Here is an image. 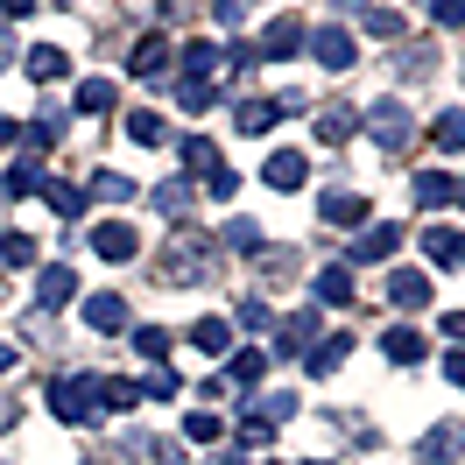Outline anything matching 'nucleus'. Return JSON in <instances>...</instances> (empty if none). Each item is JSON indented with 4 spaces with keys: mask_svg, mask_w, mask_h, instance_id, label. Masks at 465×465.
Wrapping results in <instances>:
<instances>
[{
    "mask_svg": "<svg viewBox=\"0 0 465 465\" xmlns=\"http://www.w3.org/2000/svg\"><path fill=\"white\" fill-rule=\"evenodd\" d=\"M50 409H57L64 423H92V416H99V381H92V374L50 381Z\"/></svg>",
    "mask_w": 465,
    "mask_h": 465,
    "instance_id": "1",
    "label": "nucleus"
},
{
    "mask_svg": "<svg viewBox=\"0 0 465 465\" xmlns=\"http://www.w3.org/2000/svg\"><path fill=\"white\" fill-rule=\"evenodd\" d=\"M71 296H78V268H71V262L43 268V282H35V311H29V318H50V311H64Z\"/></svg>",
    "mask_w": 465,
    "mask_h": 465,
    "instance_id": "2",
    "label": "nucleus"
},
{
    "mask_svg": "<svg viewBox=\"0 0 465 465\" xmlns=\"http://www.w3.org/2000/svg\"><path fill=\"white\" fill-rule=\"evenodd\" d=\"M92 254H99V262H134V254H142V232L106 219V226H92Z\"/></svg>",
    "mask_w": 465,
    "mask_h": 465,
    "instance_id": "3",
    "label": "nucleus"
},
{
    "mask_svg": "<svg viewBox=\"0 0 465 465\" xmlns=\"http://www.w3.org/2000/svg\"><path fill=\"white\" fill-rule=\"evenodd\" d=\"M367 134H374L381 148H402V142H409V114L395 106V99H381L374 114H367Z\"/></svg>",
    "mask_w": 465,
    "mask_h": 465,
    "instance_id": "4",
    "label": "nucleus"
},
{
    "mask_svg": "<svg viewBox=\"0 0 465 465\" xmlns=\"http://www.w3.org/2000/svg\"><path fill=\"white\" fill-rule=\"evenodd\" d=\"M459 451H465V423H437V437L416 444V459H423V465H451Z\"/></svg>",
    "mask_w": 465,
    "mask_h": 465,
    "instance_id": "5",
    "label": "nucleus"
},
{
    "mask_svg": "<svg viewBox=\"0 0 465 465\" xmlns=\"http://www.w3.org/2000/svg\"><path fill=\"white\" fill-rule=\"evenodd\" d=\"M311 50H318L324 71H352V57H360V43H352L346 29H318V43H311Z\"/></svg>",
    "mask_w": 465,
    "mask_h": 465,
    "instance_id": "6",
    "label": "nucleus"
},
{
    "mask_svg": "<svg viewBox=\"0 0 465 465\" xmlns=\"http://www.w3.org/2000/svg\"><path fill=\"white\" fill-rule=\"evenodd\" d=\"M268 191H296L303 176H311V155H296V148H282V155H268Z\"/></svg>",
    "mask_w": 465,
    "mask_h": 465,
    "instance_id": "7",
    "label": "nucleus"
},
{
    "mask_svg": "<svg viewBox=\"0 0 465 465\" xmlns=\"http://www.w3.org/2000/svg\"><path fill=\"white\" fill-rule=\"evenodd\" d=\"M395 247H402V232H395V226H367L360 240H352V262H388Z\"/></svg>",
    "mask_w": 465,
    "mask_h": 465,
    "instance_id": "8",
    "label": "nucleus"
},
{
    "mask_svg": "<svg viewBox=\"0 0 465 465\" xmlns=\"http://www.w3.org/2000/svg\"><path fill=\"white\" fill-rule=\"evenodd\" d=\"M303 22H275V29L262 35V43H254V50H262V57H296V50H303Z\"/></svg>",
    "mask_w": 465,
    "mask_h": 465,
    "instance_id": "9",
    "label": "nucleus"
},
{
    "mask_svg": "<svg viewBox=\"0 0 465 465\" xmlns=\"http://www.w3.org/2000/svg\"><path fill=\"white\" fill-rule=\"evenodd\" d=\"M381 352H388V360H402V367H409V360H423L430 346H423V331H416V324H395V331L381 339Z\"/></svg>",
    "mask_w": 465,
    "mask_h": 465,
    "instance_id": "10",
    "label": "nucleus"
},
{
    "mask_svg": "<svg viewBox=\"0 0 465 465\" xmlns=\"http://www.w3.org/2000/svg\"><path fill=\"white\" fill-rule=\"evenodd\" d=\"M318 212L331 219V226H360V219H367V198H352V191H331V198H318Z\"/></svg>",
    "mask_w": 465,
    "mask_h": 465,
    "instance_id": "11",
    "label": "nucleus"
},
{
    "mask_svg": "<svg viewBox=\"0 0 465 465\" xmlns=\"http://www.w3.org/2000/svg\"><path fill=\"white\" fill-rule=\"evenodd\" d=\"M85 324H92V331H127V303H120V296H92Z\"/></svg>",
    "mask_w": 465,
    "mask_h": 465,
    "instance_id": "12",
    "label": "nucleus"
},
{
    "mask_svg": "<svg viewBox=\"0 0 465 465\" xmlns=\"http://www.w3.org/2000/svg\"><path fill=\"white\" fill-rule=\"evenodd\" d=\"M191 346L212 352V360H226V352H232V331H226L219 318H198V324H191Z\"/></svg>",
    "mask_w": 465,
    "mask_h": 465,
    "instance_id": "13",
    "label": "nucleus"
},
{
    "mask_svg": "<svg viewBox=\"0 0 465 465\" xmlns=\"http://www.w3.org/2000/svg\"><path fill=\"white\" fill-rule=\"evenodd\" d=\"M388 296H395V303H409V311H416V303H430V275H416V268H402V275L388 282Z\"/></svg>",
    "mask_w": 465,
    "mask_h": 465,
    "instance_id": "14",
    "label": "nucleus"
},
{
    "mask_svg": "<svg viewBox=\"0 0 465 465\" xmlns=\"http://www.w3.org/2000/svg\"><path fill=\"white\" fill-rule=\"evenodd\" d=\"M262 374H268V352H232V360H226V381H232V388H254Z\"/></svg>",
    "mask_w": 465,
    "mask_h": 465,
    "instance_id": "15",
    "label": "nucleus"
},
{
    "mask_svg": "<svg viewBox=\"0 0 465 465\" xmlns=\"http://www.w3.org/2000/svg\"><path fill=\"white\" fill-rule=\"evenodd\" d=\"M311 296H318V303H346V296H352V275H346V268H318Z\"/></svg>",
    "mask_w": 465,
    "mask_h": 465,
    "instance_id": "16",
    "label": "nucleus"
},
{
    "mask_svg": "<svg viewBox=\"0 0 465 465\" xmlns=\"http://www.w3.org/2000/svg\"><path fill=\"white\" fill-rule=\"evenodd\" d=\"M275 99H247V106H240V134H268V127H275Z\"/></svg>",
    "mask_w": 465,
    "mask_h": 465,
    "instance_id": "17",
    "label": "nucleus"
},
{
    "mask_svg": "<svg viewBox=\"0 0 465 465\" xmlns=\"http://www.w3.org/2000/svg\"><path fill=\"white\" fill-rule=\"evenodd\" d=\"M85 198H106V204H127V198H134V183H127V176H114V170H99V176H92V183H85Z\"/></svg>",
    "mask_w": 465,
    "mask_h": 465,
    "instance_id": "18",
    "label": "nucleus"
},
{
    "mask_svg": "<svg viewBox=\"0 0 465 465\" xmlns=\"http://www.w3.org/2000/svg\"><path fill=\"white\" fill-rule=\"evenodd\" d=\"M127 134H134L142 148H155L163 134H170V127H163V114H148V106H134V114H127Z\"/></svg>",
    "mask_w": 465,
    "mask_h": 465,
    "instance_id": "19",
    "label": "nucleus"
},
{
    "mask_svg": "<svg viewBox=\"0 0 465 465\" xmlns=\"http://www.w3.org/2000/svg\"><path fill=\"white\" fill-rule=\"evenodd\" d=\"M352 134V106H324V120H318V142L324 148H339Z\"/></svg>",
    "mask_w": 465,
    "mask_h": 465,
    "instance_id": "20",
    "label": "nucleus"
},
{
    "mask_svg": "<svg viewBox=\"0 0 465 465\" xmlns=\"http://www.w3.org/2000/svg\"><path fill=\"white\" fill-rule=\"evenodd\" d=\"M22 71L50 85V78H64V50H50V43H43V50H29V57H22Z\"/></svg>",
    "mask_w": 465,
    "mask_h": 465,
    "instance_id": "21",
    "label": "nucleus"
},
{
    "mask_svg": "<svg viewBox=\"0 0 465 465\" xmlns=\"http://www.w3.org/2000/svg\"><path fill=\"white\" fill-rule=\"evenodd\" d=\"M170 71V43H142L134 50V78H163Z\"/></svg>",
    "mask_w": 465,
    "mask_h": 465,
    "instance_id": "22",
    "label": "nucleus"
},
{
    "mask_svg": "<svg viewBox=\"0 0 465 465\" xmlns=\"http://www.w3.org/2000/svg\"><path fill=\"white\" fill-rule=\"evenodd\" d=\"M78 114H114V85H106V78H85V85H78Z\"/></svg>",
    "mask_w": 465,
    "mask_h": 465,
    "instance_id": "23",
    "label": "nucleus"
},
{
    "mask_svg": "<svg viewBox=\"0 0 465 465\" xmlns=\"http://www.w3.org/2000/svg\"><path fill=\"white\" fill-rule=\"evenodd\" d=\"M0 262H7V268H29L35 262V240H29V232H0Z\"/></svg>",
    "mask_w": 465,
    "mask_h": 465,
    "instance_id": "24",
    "label": "nucleus"
},
{
    "mask_svg": "<svg viewBox=\"0 0 465 465\" xmlns=\"http://www.w3.org/2000/svg\"><path fill=\"white\" fill-rule=\"evenodd\" d=\"M416 198H423V204H451V198H459V183H451V176H430V170H423V176H416Z\"/></svg>",
    "mask_w": 465,
    "mask_h": 465,
    "instance_id": "25",
    "label": "nucleus"
},
{
    "mask_svg": "<svg viewBox=\"0 0 465 465\" xmlns=\"http://www.w3.org/2000/svg\"><path fill=\"white\" fill-rule=\"evenodd\" d=\"M423 254H430V262H451V254H459V232L451 226H423Z\"/></svg>",
    "mask_w": 465,
    "mask_h": 465,
    "instance_id": "26",
    "label": "nucleus"
},
{
    "mask_svg": "<svg viewBox=\"0 0 465 465\" xmlns=\"http://www.w3.org/2000/svg\"><path fill=\"white\" fill-rule=\"evenodd\" d=\"M155 212H163V219H183V212H191V183H163V191H155Z\"/></svg>",
    "mask_w": 465,
    "mask_h": 465,
    "instance_id": "27",
    "label": "nucleus"
},
{
    "mask_svg": "<svg viewBox=\"0 0 465 465\" xmlns=\"http://www.w3.org/2000/svg\"><path fill=\"white\" fill-rule=\"evenodd\" d=\"M346 352H352V339H324V346H311V374H331Z\"/></svg>",
    "mask_w": 465,
    "mask_h": 465,
    "instance_id": "28",
    "label": "nucleus"
},
{
    "mask_svg": "<svg viewBox=\"0 0 465 465\" xmlns=\"http://www.w3.org/2000/svg\"><path fill=\"white\" fill-rule=\"evenodd\" d=\"M183 437H191V444H212V437H219V416H212V409H191V416H183Z\"/></svg>",
    "mask_w": 465,
    "mask_h": 465,
    "instance_id": "29",
    "label": "nucleus"
},
{
    "mask_svg": "<svg viewBox=\"0 0 465 465\" xmlns=\"http://www.w3.org/2000/svg\"><path fill=\"white\" fill-rule=\"evenodd\" d=\"M226 247L254 254V247H262V226H254V219H232V226H226Z\"/></svg>",
    "mask_w": 465,
    "mask_h": 465,
    "instance_id": "30",
    "label": "nucleus"
},
{
    "mask_svg": "<svg viewBox=\"0 0 465 465\" xmlns=\"http://www.w3.org/2000/svg\"><path fill=\"white\" fill-rule=\"evenodd\" d=\"M240 324H247V331H268V324H275V311H268L262 296H247V303H240Z\"/></svg>",
    "mask_w": 465,
    "mask_h": 465,
    "instance_id": "31",
    "label": "nucleus"
},
{
    "mask_svg": "<svg viewBox=\"0 0 465 465\" xmlns=\"http://www.w3.org/2000/svg\"><path fill=\"white\" fill-rule=\"evenodd\" d=\"M437 148H465V114H444V120H437Z\"/></svg>",
    "mask_w": 465,
    "mask_h": 465,
    "instance_id": "32",
    "label": "nucleus"
},
{
    "mask_svg": "<svg viewBox=\"0 0 465 465\" xmlns=\"http://www.w3.org/2000/svg\"><path fill=\"white\" fill-rule=\"evenodd\" d=\"M134 352H155V360H163V352H170V331H155V324H142V331H134Z\"/></svg>",
    "mask_w": 465,
    "mask_h": 465,
    "instance_id": "33",
    "label": "nucleus"
},
{
    "mask_svg": "<svg viewBox=\"0 0 465 465\" xmlns=\"http://www.w3.org/2000/svg\"><path fill=\"white\" fill-rule=\"evenodd\" d=\"M367 35H381V43H388V35H402V15H388V7L367 15Z\"/></svg>",
    "mask_w": 465,
    "mask_h": 465,
    "instance_id": "34",
    "label": "nucleus"
},
{
    "mask_svg": "<svg viewBox=\"0 0 465 465\" xmlns=\"http://www.w3.org/2000/svg\"><path fill=\"white\" fill-rule=\"evenodd\" d=\"M430 15H437V22H444V29H465V0H437Z\"/></svg>",
    "mask_w": 465,
    "mask_h": 465,
    "instance_id": "35",
    "label": "nucleus"
},
{
    "mask_svg": "<svg viewBox=\"0 0 465 465\" xmlns=\"http://www.w3.org/2000/svg\"><path fill=\"white\" fill-rule=\"evenodd\" d=\"M303 346H311V318H296L290 331H282V352H303Z\"/></svg>",
    "mask_w": 465,
    "mask_h": 465,
    "instance_id": "36",
    "label": "nucleus"
},
{
    "mask_svg": "<svg viewBox=\"0 0 465 465\" xmlns=\"http://www.w3.org/2000/svg\"><path fill=\"white\" fill-rule=\"evenodd\" d=\"M232 191H240V176H232L226 163H219V170H212V198H232Z\"/></svg>",
    "mask_w": 465,
    "mask_h": 465,
    "instance_id": "37",
    "label": "nucleus"
},
{
    "mask_svg": "<svg viewBox=\"0 0 465 465\" xmlns=\"http://www.w3.org/2000/svg\"><path fill=\"white\" fill-rule=\"evenodd\" d=\"M142 388H148V395H176V374H170V367H155V374H148Z\"/></svg>",
    "mask_w": 465,
    "mask_h": 465,
    "instance_id": "38",
    "label": "nucleus"
},
{
    "mask_svg": "<svg viewBox=\"0 0 465 465\" xmlns=\"http://www.w3.org/2000/svg\"><path fill=\"white\" fill-rule=\"evenodd\" d=\"M444 374H451V381L465 388V352H451V360H444Z\"/></svg>",
    "mask_w": 465,
    "mask_h": 465,
    "instance_id": "39",
    "label": "nucleus"
},
{
    "mask_svg": "<svg viewBox=\"0 0 465 465\" xmlns=\"http://www.w3.org/2000/svg\"><path fill=\"white\" fill-rule=\"evenodd\" d=\"M444 331H451V339L465 346V311H451V318H444Z\"/></svg>",
    "mask_w": 465,
    "mask_h": 465,
    "instance_id": "40",
    "label": "nucleus"
},
{
    "mask_svg": "<svg viewBox=\"0 0 465 465\" xmlns=\"http://www.w3.org/2000/svg\"><path fill=\"white\" fill-rule=\"evenodd\" d=\"M0 15H35V0H0Z\"/></svg>",
    "mask_w": 465,
    "mask_h": 465,
    "instance_id": "41",
    "label": "nucleus"
},
{
    "mask_svg": "<svg viewBox=\"0 0 465 465\" xmlns=\"http://www.w3.org/2000/svg\"><path fill=\"white\" fill-rule=\"evenodd\" d=\"M7 64H15V35L0 29V71H7Z\"/></svg>",
    "mask_w": 465,
    "mask_h": 465,
    "instance_id": "42",
    "label": "nucleus"
},
{
    "mask_svg": "<svg viewBox=\"0 0 465 465\" xmlns=\"http://www.w3.org/2000/svg\"><path fill=\"white\" fill-rule=\"evenodd\" d=\"M0 374H15V346H0Z\"/></svg>",
    "mask_w": 465,
    "mask_h": 465,
    "instance_id": "43",
    "label": "nucleus"
},
{
    "mask_svg": "<svg viewBox=\"0 0 465 465\" xmlns=\"http://www.w3.org/2000/svg\"><path fill=\"white\" fill-rule=\"evenodd\" d=\"M0 142H15V120H0Z\"/></svg>",
    "mask_w": 465,
    "mask_h": 465,
    "instance_id": "44",
    "label": "nucleus"
},
{
    "mask_svg": "<svg viewBox=\"0 0 465 465\" xmlns=\"http://www.w3.org/2000/svg\"><path fill=\"white\" fill-rule=\"evenodd\" d=\"M459 262H465V240H459Z\"/></svg>",
    "mask_w": 465,
    "mask_h": 465,
    "instance_id": "45",
    "label": "nucleus"
},
{
    "mask_svg": "<svg viewBox=\"0 0 465 465\" xmlns=\"http://www.w3.org/2000/svg\"><path fill=\"white\" fill-rule=\"evenodd\" d=\"M459 204H465V183H459Z\"/></svg>",
    "mask_w": 465,
    "mask_h": 465,
    "instance_id": "46",
    "label": "nucleus"
}]
</instances>
